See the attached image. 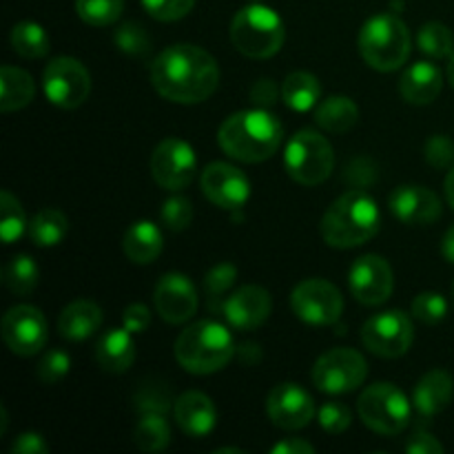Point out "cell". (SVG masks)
<instances>
[{
	"instance_id": "6da1fadb",
	"label": "cell",
	"mask_w": 454,
	"mask_h": 454,
	"mask_svg": "<svg viewBox=\"0 0 454 454\" xmlns=\"http://www.w3.org/2000/svg\"><path fill=\"white\" fill-rule=\"evenodd\" d=\"M151 84L168 102L198 105L215 93L220 67L215 58L198 44H171L155 56Z\"/></svg>"
},
{
	"instance_id": "7a4b0ae2",
	"label": "cell",
	"mask_w": 454,
	"mask_h": 454,
	"mask_svg": "<svg viewBox=\"0 0 454 454\" xmlns=\"http://www.w3.org/2000/svg\"><path fill=\"white\" fill-rule=\"evenodd\" d=\"M282 122L262 106L229 115L217 131V142H220L222 151L233 160L247 164H257L273 158L282 146Z\"/></svg>"
},
{
	"instance_id": "3957f363",
	"label": "cell",
	"mask_w": 454,
	"mask_h": 454,
	"mask_svg": "<svg viewBox=\"0 0 454 454\" xmlns=\"http://www.w3.org/2000/svg\"><path fill=\"white\" fill-rule=\"evenodd\" d=\"M381 226V211L375 198L366 191H348L340 195L324 213L319 233L333 248H355L377 235Z\"/></svg>"
},
{
	"instance_id": "277c9868",
	"label": "cell",
	"mask_w": 454,
	"mask_h": 454,
	"mask_svg": "<svg viewBox=\"0 0 454 454\" xmlns=\"http://www.w3.org/2000/svg\"><path fill=\"white\" fill-rule=\"evenodd\" d=\"M235 341L229 328L215 319H202L186 326L176 340V359L186 372L213 375L231 362Z\"/></svg>"
},
{
	"instance_id": "5b68a950",
	"label": "cell",
	"mask_w": 454,
	"mask_h": 454,
	"mask_svg": "<svg viewBox=\"0 0 454 454\" xmlns=\"http://www.w3.org/2000/svg\"><path fill=\"white\" fill-rule=\"evenodd\" d=\"M231 43L242 56L253 60L273 58L286 40V27L269 4L248 3L231 20Z\"/></svg>"
},
{
	"instance_id": "8992f818",
	"label": "cell",
	"mask_w": 454,
	"mask_h": 454,
	"mask_svg": "<svg viewBox=\"0 0 454 454\" xmlns=\"http://www.w3.org/2000/svg\"><path fill=\"white\" fill-rule=\"evenodd\" d=\"M359 53L377 71L402 69L411 56V31L395 13H375L359 31Z\"/></svg>"
},
{
	"instance_id": "52a82bcc",
	"label": "cell",
	"mask_w": 454,
	"mask_h": 454,
	"mask_svg": "<svg viewBox=\"0 0 454 454\" xmlns=\"http://www.w3.org/2000/svg\"><path fill=\"white\" fill-rule=\"evenodd\" d=\"M359 419L372 433L384 434V437H395L403 433L412 419V403L395 384L380 381L372 384L359 395L357 402Z\"/></svg>"
},
{
	"instance_id": "ba28073f",
	"label": "cell",
	"mask_w": 454,
	"mask_h": 454,
	"mask_svg": "<svg viewBox=\"0 0 454 454\" xmlns=\"http://www.w3.org/2000/svg\"><path fill=\"white\" fill-rule=\"evenodd\" d=\"M284 167L297 184L317 186L331 177L335 168V151L317 131L301 129L284 149Z\"/></svg>"
},
{
	"instance_id": "9c48e42d",
	"label": "cell",
	"mask_w": 454,
	"mask_h": 454,
	"mask_svg": "<svg viewBox=\"0 0 454 454\" xmlns=\"http://www.w3.org/2000/svg\"><path fill=\"white\" fill-rule=\"evenodd\" d=\"M368 364L355 348H331L315 362L313 384L326 395H346L366 381Z\"/></svg>"
},
{
	"instance_id": "30bf717a",
	"label": "cell",
	"mask_w": 454,
	"mask_h": 454,
	"mask_svg": "<svg viewBox=\"0 0 454 454\" xmlns=\"http://www.w3.org/2000/svg\"><path fill=\"white\" fill-rule=\"evenodd\" d=\"M43 89L51 105L60 109H78L91 93V74L75 58L58 56L44 69Z\"/></svg>"
},
{
	"instance_id": "8fae6325",
	"label": "cell",
	"mask_w": 454,
	"mask_h": 454,
	"mask_svg": "<svg viewBox=\"0 0 454 454\" xmlns=\"http://www.w3.org/2000/svg\"><path fill=\"white\" fill-rule=\"evenodd\" d=\"M415 328L403 310H381L372 315L362 328V341L372 355L384 359H397L411 350Z\"/></svg>"
},
{
	"instance_id": "7c38bea8",
	"label": "cell",
	"mask_w": 454,
	"mask_h": 454,
	"mask_svg": "<svg viewBox=\"0 0 454 454\" xmlns=\"http://www.w3.org/2000/svg\"><path fill=\"white\" fill-rule=\"evenodd\" d=\"M291 306L297 319L310 326H331L344 313V297L326 279H304L291 293Z\"/></svg>"
},
{
	"instance_id": "4fadbf2b",
	"label": "cell",
	"mask_w": 454,
	"mask_h": 454,
	"mask_svg": "<svg viewBox=\"0 0 454 454\" xmlns=\"http://www.w3.org/2000/svg\"><path fill=\"white\" fill-rule=\"evenodd\" d=\"M3 340L13 355L34 357L47 346L49 326L43 310L35 306L18 304L3 315Z\"/></svg>"
},
{
	"instance_id": "5bb4252c",
	"label": "cell",
	"mask_w": 454,
	"mask_h": 454,
	"mask_svg": "<svg viewBox=\"0 0 454 454\" xmlns=\"http://www.w3.org/2000/svg\"><path fill=\"white\" fill-rule=\"evenodd\" d=\"M198 171V155L186 140L167 137L155 146L151 155L153 180L167 191H180L193 182Z\"/></svg>"
},
{
	"instance_id": "9a60e30c",
	"label": "cell",
	"mask_w": 454,
	"mask_h": 454,
	"mask_svg": "<svg viewBox=\"0 0 454 454\" xmlns=\"http://www.w3.org/2000/svg\"><path fill=\"white\" fill-rule=\"evenodd\" d=\"M266 415L278 428L282 430H301L315 419L317 408L309 390L297 386L295 381L278 384L266 397Z\"/></svg>"
},
{
	"instance_id": "2e32d148",
	"label": "cell",
	"mask_w": 454,
	"mask_h": 454,
	"mask_svg": "<svg viewBox=\"0 0 454 454\" xmlns=\"http://www.w3.org/2000/svg\"><path fill=\"white\" fill-rule=\"evenodd\" d=\"M208 202L224 211H239L251 198V180L229 162H211L200 177Z\"/></svg>"
},
{
	"instance_id": "e0dca14e",
	"label": "cell",
	"mask_w": 454,
	"mask_h": 454,
	"mask_svg": "<svg viewBox=\"0 0 454 454\" xmlns=\"http://www.w3.org/2000/svg\"><path fill=\"white\" fill-rule=\"evenodd\" d=\"M348 286L357 301L366 306H380L393 295V269L381 255H362L350 266Z\"/></svg>"
},
{
	"instance_id": "ac0fdd59",
	"label": "cell",
	"mask_w": 454,
	"mask_h": 454,
	"mask_svg": "<svg viewBox=\"0 0 454 454\" xmlns=\"http://www.w3.org/2000/svg\"><path fill=\"white\" fill-rule=\"evenodd\" d=\"M200 304L195 284L184 273H167L153 288V306L168 324H184L195 315Z\"/></svg>"
},
{
	"instance_id": "d6986e66",
	"label": "cell",
	"mask_w": 454,
	"mask_h": 454,
	"mask_svg": "<svg viewBox=\"0 0 454 454\" xmlns=\"http://www.w3.org/2000/svg\"><path fill=\"white\" fill-rule=\"evenodd\" d=\"M273 310V300L266 288L248 284V286L238 288L231 297H226L222 306L226 324L235 331H257Z\"/></svg>"
},
{
	"instance_id": "ffe728a7",
	"label": "cell",
	"mask_w": 454,
	"mask_h": 454,
	"mask_svg": "<svg viewBox=\"0 0 454 454\" xmlns=\"http://www.w3.org/2000/svg\"><path fill=\"white\" fill-rule=\"evenodd\" d=\"M390 213L411 226H428L442 215V200L434 191L419 184H402L388 195Z\"/></svg>"
},
{
	"instance_id": "44dd1931",
	"label": "cell",
	"mask_w": 454,
	"mask_h": 454,
	"mask_svg": "<svg viewBox=\"0 0 454 454\" xmlns=\"http://www.w3.org/2000/svg\"><path fill=\"white\" fill-rule=\"evenodd\" d=\"M173 415H176L177 428L193 439L208 437L217 424L215 403L200 390H189V393L180 395L173 406Z\"/></svg>"
},
{
	"instance_id": "7402d4cb",
	"label": "cell",
	"mask_w": 454,
	"mask_h": 454,
	"mask_svg": "<svg viewBox=\"0 0 454 454\" xmlns=\"http://www.w3.org/2000/svg\"><path fill=\"white\" fill-rule=\"evenodd\" d=\"M454 395V381L450 372L442 371H430L426 372L419 380V384L415 386V393H412V403H415L417 412L424 419H433L439 412L446 411L452 402Z\"/></svg>"
},
{
	"instance_id": "603a6c76",
	"label": "cell",
	"mask_w": 454,
	"mask_h": 454,
	"mask_svg": "<svg viewBox=\"0 0 454 454\" xmlns=\"http://www.w3.org/2000/svg\"><path fill=\"white\" fill-rule=\"evenodd\" d=\"M443 89V74L433 62H415L408 67L399 82L402 98L411 105L424 106L437 100V96Z\"/></svg>"
},
{
	"instance_id": "cb8c5ba5",
	"label": "cell",
	"mask_w": 454,
	"mask_h": 454,
	"mask_svg": "<svg viewBox=\"0 0 454 454\" xmlns=\"http://www.w3.org/2000/svg\"><path fill=\"white\" fill-rule=\"evenodd\" d=\"M96 362L106 372H124L136 362V341L127 328H111L98 340Z\"/></svg>"
},
{
	"instance_id": "d4e9b609",
	"label": "cell",
	"mask_w": 454,
	"mask_h": 454,
	"mask_svg": "<svg viewBox=\"0 0 454 454\" xmlns=\"http://www.w3.org/2000/svg\"><path fill=\"white\" fill-rule=\"evenodd\" d=\"M102 326V310L91 300H75L62 309L58 333L69 341H84Z\"/></svg>"
},
{
	"instance_id": "484cf974",
	"label": "cell",
	"mask_w": 454,
	"mask_h": 454,
	"mask_svg": "<svg viewBox=\"0 0 454 454\" xmlns=\"http://www.w3.org/2000/svg\"><path fill=\"white\" fill-rule=\"evenodd\" d=\"M164 248L162 231L151 220H137L124 231L122 251L133 264H151Z\"/></svg>"
},
{
	"instance_id": "4316f807",
	"label": "cell",
	"mask_w": 454,
	"mask_h": 454,
	"mask_svg": "<svg viewBox=\"0 0 454 454\" xmlns=\"http://www.w3.org/2000/svg\"><path fill=\"white\" fill-rule=\"evenodd\" d=\"M35 96L34 78L20 67L4 65L0 69V111L12 114L31 105Z\"/></svg>"
},
{
	"instance_id": "83f0119b",
	"label": "cell",
	"mask_w": 454,
	"mask_h": 454,
	"mask_svg": "<svg viewBox=\"0 0 454 454\" xmlns=\"http://www.w3.org/2000/svg\"><path fill=\"white\" fill-rule=\"evenodd\" d=\"M319 98H322V84L309 71H293L284 78L282 100L291 111L306 114L310 109H317Z\"/></svg>"
},
{
	"instance_id": "f1b7e54d",
	"label": "cell",
	"mask_w": 454,
	"mask_h": 454,
	"mask_svg": "<svg viewBox=\"0 0 454 454\" xmlns=\"http://www.w3.org/2000/svg\"><path fill=\"white\" fill-rule=\"evenodd\" d=\"M315 122L328 133H346L359 122V106L348 96H331L317 105Z\"/></svg>"
},
{
	"instance_id": "f546056e",
	"label": "cell",
	"mask_w": 454,
	"mask_h": 454,
	"mask_svg": "<svg viewBox=\"0 0 454 454\" xmlns=\"http://www.w3.org/2000/svg\"><path fill=\"white\" fill-rule=\"evenodd\" d=\"M29 233L31 242L40 248L58 247L62 239L69 233V220L62 211L58 208H43V211L35 213L29 220Z\"/></svg>"
},
{
	"instance_id": "4dcf8cb0",
	"label": "cell",
	"mask_w": 454,
	"mask_h": 454,
	"mask_svg": "<svg viewBox=\"0 0 454 454\" xmlns=\"http://www.w3.org/2000/svg\"><path fill=\"white\" fill-rule=\"evenodd\" d=\"M40 279V269L31 255H13L3 269V284L9 293L18 297H29Z\"/></svg>"
},
{
	"instance_id": "1f68e13d",
	"label": "cell",
	"mask_w": 454,
	"mask_h": 454,
	"mask_svg": "<svg viewBox=\"0 0 454 454\" xmlns=\"http://www.w3.org/2000/svg\"><path fill=\"white\" fill-rule=\"evenodd\" d=\"M133 442L145 452H160L171 442V426L164 412H142L133 430Z\"/></svg>"
},
{
	"instance_id": "d6a6232c",
	"label": "cell",
	"mask_w": 454,
	"mask_h": 454,
	"mask_svg": "<svg viewBox=\"0 0 454 454\" xmlns=\"http://www.w3.org/2000/svg\"><path fill=\"white\" fill-rule=\"evenodd\" d=\"M12 47L18 56L35 60V58H44L51 51V40H49V34L43 25L25 20L18 22L12 29Z\"/></svg>"
},
{
	"instance_id": "836d02e7",
	"label": "cell",
	"mask_w": 454,
	"mask_h": 454,
	"mask_svg": "<svg viewBox=\"0 0 454 454\" xmlns=\"http://www.w3.org/2000/svg\"><path fill=\"white\" fill-rule=\"evenodd\" d=\"M27 229H29V222H27L20 200L12 191H3L0 193V238L3 242H18Z\"/></svg>"
},
{
	"instance_id": "e575fe53",
	"label": "cell",
	"mask_w": 454,
	"mask_h": 454,
	"mask_svg": "<svg viewBox=\"0 0 454 454\" xmlns=\"http://www.w3.org/2000/svg\"><path fill=\"white\" fill-rule=\"evenodd\" d=\"M419 51L430 58H450L454 53V35L443 22H426L417 35Z\"/></svg>"
},
{
	"instance_id": "d590c367",
	"label": "cell",
	"mask_w": 454,
	"mask_h": 454,
	"mask_svg": "<svg viewBox=\"0 0 454 454\" xmlns=\"http://www.w3.org/2000/svg\"><path fill=\"white\" fill-rule=\"evenodd\" d=\"M75 12L87 25L109 27L122 16L124 0H75Z\"/></svg>"
},
{
	"instance_id": "8d00e7d4",
	"label": "cell",
	"mask_w": 454,
	"mask_h": 454,
	"mask_svg": "<svg viewBox=\"0 0 454 454\" xmlns=\"http://www.w3.org/2000/svg\"><path fill=\"white\" fill-rule=\"evenodd\" d=\"M238 279V269H235L231 262H222V264H215L204 278V293H207L208 309L213 313H222L220 300L224 297V293L229 291L231 286Z\"/></svg>"
},
{
	"instance_id": "74e56055",
	"label": "cell",
	"mask_w": 454,
	"mask_h": 454,
	"mask_svg": "<svg viewBox=\"0 0 454 454\" xmlns=\"http://www.w3.org/2000/svg\"><path fill=\"white\" fill-rule=\"evenodd\" d=\"M115 47L120 49L127 56H146L151 51V35L146 34V29L137 22L129 20L124 25H120L115 29Z\"/></svg>"
},
{
	"instance_id": "f35d334b",
	"label": "cell",
	"mask_w": 454,
	"mask_h": 454,
	"mask_svg": "<svg viewBox=\"0 0 454 454\" xmlns=\"http://www.w3.org/2000/svg\"><path fill=\"white\" fill-rule=\"evenodd\" d=\"M193 204L184 195H173L160 208V222L168 231H173V233H180V231L189 229V224L193 222Z\"/></svg>"
},
{
	"instance_id": "ab89813d",
	"label": "cell",
	"mask_w": 454,
	"mask_h": 454,
	"mask_svg": "<svg viewBox=\"0 0 454 454\" xmlns=\"http://www.w3.org/2000/svg\"><path fill=\"white\" fill-rule=\"evenodd\" d=\"M412 315H415L419 322L430 324V326L443 322L448 315L446 297H443L442 293H434V291L419 293V295L412 300Z\"/></svg>"
},
{
	"instance_id": "60d3db41",
	"label": "cell",
	"mask_w": 454,
	"mask_h": 454,
	"mask_svg": "<svg viewBox=\"0 0 454 454\" xmlns=\"http://www.w3.org/2000/svg\"><path fill=\"white\" fill-rule=\"evenodd\" d=\"M71 371V357L69 353L65 350L56 348V350H49L43 359L38 362L35 366V377L43 381L44 386H53L58 381L65 380Z\"/></svg>"
},
{
	"instance_id": "b9f144b4",
	"label": "cell",
	"mask_w": 454,
	"mask_h": 454,
	"mask_svg": "<svg viewBox=\"0 0 454 454\" xmlns=\"http://www.w3.org/2000/svg\"><path fill=\"white\" fill-rule=\"evenodd\" d=\"M151 18L160 22H176L189 16L195 7V0H140Z\"/></svg>"
},
{
	"instance_id": "7bdbcfd3",
	"label": "cell",
	"mask_w": 454,
	"mask_h": 454,
	"mask_svg": "<svg viewBox=\"0 0 454 454\" xmlns=\"http://www.w3.org/2000/svg\"><path fill=\"white\" fill-rule=\"evenodd\" d=\"M317 421L328 434H341L344 430H348L353 415H350L348 406L340 402H326L319 406L317 411Z\"/></svg>"
},
{
	"instance_id": "ee69618b",
	"label": "cell",
	"mask_w": 454,
	"mask_h": 454,
	"mask_svg": "<svg viewBox=\"0 0 454 454\" xmlns=\"http://www.w3.org/2000/svg\"><path fill=\"white\" fill-rule=\"evenodd\" d=\"M424 158L430 167L434 168H450L454 162V142L452 137L442 136H430L424 146Z\"/></svg>"
},
{
	"instance_id": "f6af8a7d",
	"label": "cell",
	"mask_w": 454,
	"mask_h": 454,
	"mask_svg": "<svg viewBox=\"0 0 454 454\" xmlns=\"http://www.w3.org/2000/svg\"><path fill=\"white\" fill-rule=\"evenodd\" d=\"M122 326L129 333L137 335V333H145L151 326V310L145 304L136 301V304L127 306L122 313Z\"/></svg>"
},
{
	"instance_id": "bcb514c9",
	"label": "cell",
	"mask_w": 454,
	"mask_h": 454,
	"mask_svg": "<svg viewBox=\"0 0 454 454\" xmlns=\"http://www.w3.org/2000/svg\"><path fill=\"white\" fill-rule=\"evenodd\" d=\"M278 93H282V89H278V84H275L273 80L262 78L253 84L248 96H251L253 105L266 109V106H273L275 102H278Z\"/></svg>"
},
{
	"instance_id": "7dc6e473",
	"label": "cell",
	"mask_w": 454,
	"mask_h": 454,
	"mask_svg": "<svg viewBox=\"0 0 454 454\" xmlns=\"http://www.w3.org/2000/svg\"><path fill=\"white\" fill-rule=\"evenodd\" d=\"M13 454H47L49 446L44 442L43 434L38 433H25L12 443Z\"/></svg>"
},
{
	"instance_id": "c3c4849f",
	"label": "cell",
	"mask_w": 454,
	"mask_h": 454,
	"mask_svg": "<svg viewBox=\"0 0 454 454\" xmlns=\"http://www.w3.org/2000/svg\"><path fill=\"white\" fill-rule=\"evenodd\" d=\"M406 452L411 454H443V443L428 433H417L415 437L408 439Z\"/></svg>"
},
{
	"instance_id": "681fc988",
	"label": "cell",
	"mask_w": 454,
	"mask_h": 454,
	"mask_svg": "<svg viewBox=\"0 0 454 454\" xmlns=\"http://www.w3.org/2000/svg\"><path fill=\"white\" fill-rule=\"evenodd\" d=\"M137 408H140L142 412H164L167 415V408H168V397L167 393L158 395V390H149L146 388L145 393L137 397Z\"/></svg>"
},
{
	"instance_id": "f907efd6",
	"label": "cell",
	"mask_w": 454,
	"mask_h": 454,
	"mask_svg": "<svg viewBox=\"0 0 454 454\" xmlns=\"http://www.w3.org/2000/svg\"><path fill=\"white\" fill-rule=\"evenodd\" d=\"M270 452L273 454H313L315 448L310 446L309 442H304V439L288 437V439H282L279 443H275V446L270 448Z\"/></svg>"
},
{
	"instance_id": "816d5d0a",
	"label": "cell",
	"mask_w": 454,
	"mask_h": 454,
	"mask_svg": "<svg viewBox=\"0 0 454 454\" xmlns=\"http://www.w3.org/2000/svg\"><path fill=\"white\" fill-rule=\"evenodd\" d=\"M442 253H443V257L450 262V264H454V224L446 231V235H443Z\"/></svg>"
},
{
	"instance_id": "f5cc1de1",
	"label": "cell",
	"mask_w": 454,
	"mask_h": 454,
	"mask_svg": "<svg viewBox=\"0 0 454 454\" xmlns=\"http://www.w3.org/2000/svg\"><path fill=\"white\" fill-rule=\"evenodd\" d=\"M443 191H446V200L448 204L454 208V164L448 168L446 173V182H443Z\"/></svg>"
},
{
	"instance_id": "db71d44e",
	"label": "cell",
	"mask_w": 454,
	"mask_h": 454,
	"mask_svg": "<svg viewBox=\"0 0 454 454\" xmlns=\"http://www.w3.org/2000/svg\"><path fill=\"white\" fill-rule=\"evenodd\" d=\"M448 80H450V84L454 87V53L450 56V62H448Z\"/></svg>"
},
{
	"instance_id": "11a10c76",
	"label": "cell",
	"mask_w": 454,
	"mask_h": 454,
	"mask_svg": "<svg viewBox=\"0 0 454 454\" xmlns=\"http://www.w3.org/2000/svg\"><path fill=\"white\" fill-rule=\"evenodd\" d=\"M452 301H454V284H452Z\"/></svg>"
},
{
	"instance_id": "9f6ffc18",
	"label": "cell",
	"mask_w": 454,
	"mask_h": 454,
	"mask_svg": "<svg viewBox=\"0 0 454 454\" xmlns=\"http://www.w3.org/2000/svg\"><path fill=\"white\" fill-rule=\"evenodd\" d=\"M251 3H260V0H251Z\"/></svg>"
}]
</instances>
